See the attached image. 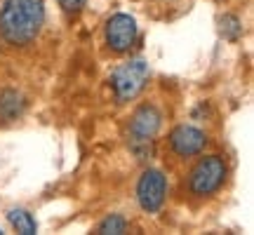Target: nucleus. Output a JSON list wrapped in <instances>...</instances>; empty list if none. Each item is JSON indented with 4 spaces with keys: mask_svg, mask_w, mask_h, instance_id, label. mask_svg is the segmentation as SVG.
Instances as JSON below:
<instances>
[{
    "mask_svg": "<svg viewBox=\"0 0 254 235\" xmlns=\"http://www.w3.org/2000/svg\"><path fill=\"white\" fill-rule=\"evenodd\" d=\"M127 231V219L120 217V214H111L99 224L97 233L99 235H120Z\"/></svg>",
    "mask_w": 254,
    "mask_h": 235,
    "instance_id": "obj_11",
    "label": "nucleus"
},
{
    "mask_svg": "<svg viewBox=\"0 0 254 235\" xmlns=\"http://www.w3.org/2000/svg\"><path fill=\"white\" fill-rule=\"evenodd\" d=\"M136 40V21L129 14H113L106 21V43L113 52H127Z\"/></svg>",
    "mask_w": 254,
    "mask_h": 235,
    "instance_id": "obj_5",
    "label": "nucleus"
},
{
    "mask_svg": "<svg viewBox=\"0 0 254 235\" xmlns=\"http://www.w3.org/2000/svg\"><path fill=\"white\" fill-rule=\"evenodd\" d=\"M165 193H167V179L160 170H146L136 183V200L144 212L153 214L163 207Z\"/></svg>",
    "mask_w": 254,
    "mask_h": 235,
    "instance_id": "obj_4",
    "label": "nucleus"
},
{
    "mask_svg": "<svg viewBox=\"0 0 254 235\" xmlns=\"http://www.w3.org/2000/svg\"><path fill=\"white\" fill-rule=\"evenodd\" d=\"M170 146L177 155L182 158H190V155L202 153V148L207 146V134L190 125H179L172 129L170 134Z\"/></svg>",
    "mask_w": 254,
    "mask_h": 235,
    "instance_id": "obj_7",
    "label": "nucleus"
},
{
    "mask_svg": "<svg viewBox=\"0 0 254 235\" xmlns=\"http://www.w3.org/2000/svg\"><path fill=\"white\" fill-rule=\"evenodd\" d=\"M87 0H59V5L64 7V12H80L85 7Z\"/></svg>",
    "mask_w": 254,
    "mask_h": 235,
    "instance_id": "obj_13",
    "label": "nucleus"
},
{
    "mask_svg": "<svg viewBox=\"0 0 254 235\" xmlns=\"http://www.w3.org/2000/svg\"><path fill=\"white\" fill-rule=\"evenodd\" d=\"M219 33L226 38V40H231V43L240 40V36H243V24H240V19H238L236 14H224V17L219 19Z\"/></svg>",
    "mask_w": 254,
    "mask_h": 235,
    "instance_id": "obj_10",
    "label": "nucleus"
},
{
    "mask_svg": "<svg viewBox=\"0 0 254 235\" xmlns=\"http://www.w3.org/2000/svg\"><path fill=\"white\" fill-rule=\"evenodd\" d=\"M26 111V99L17 90H0V120H17Z\"/></svg>",
    "mask_w": 254,
    "mask_h": 235,
    "instance_id": "obj_8",
    "label": "nucleus"
},
{
    "mask_svg": "<svg viewBox=\"0 0 254 235\" xmlns=\"http://www.w3.org/2000/svg\"><path fill=\"white\" fill-rule=\"evenodd\" d=\"M129 151L136 160H148L153 158V141H129Z\"/></svg>",
    "mask_w": 254,
    "mask_h": 235,
    "instance_id": "obj_12",
    "label": "nucleus"
},
{
    "mask_svg": "<svg viewBox=\"0 0 254 235\" xmlns=\"http://www.w3.org/2000/svg\"><path fill=\"white\" fill-rule=\"evenodd\" d=\"M0 233H2V231H0Z\"/></svg>",
    "mask_w": 254,
    "mask_h": 235,
    "instance_id": "obj_14",
    "label": "nucleus"
},
{
    "mask_svg": "<svg viewBox=\"0 0 254 235\" xmlns=\"http://www.w3.org/2000/svg\"><path fill=\"white\" fill-rule=\"evenodd\" d=\"M7 221L12 224V228L21 235H36L38 226H36V219L28 214L26 209H9L7 212Z\"/></svg>",
    "mask_w": 254,
    "mask_h": 235,
    "instance_id": "obj_9",
    "label": "nucleus"
},
{
    "mask_svg": "<svg viewBox=\"0 0 254 235\" xmlns=\"http://www.w3.org/2000/svg\"><path fill=\"white\" fill-rule=\"evenodd\" d=\"M45 24V0H5L0 9V36L9 45L33 43Z\"/></svg>",
    "mask_w": 254,
    "mask_h": 235,
    "instance_id": "obj_1",
    "label": "nucleus"
},
{
    "mask_svg": "<svg viewBox=\"0 0 254 235\" xmlns=\"http://www.w3.org/2000/svg\"><path fill=\"white\" fill-rule=\"evenodd\" d=\"M163 125V113L146 104L141 109H136V113L129 120V141H153V136L160 132Z\"/></svg>",
    "mask_w": 254,
    "mask_h": 235,
    "instance_id": "obj_6",
    "label": "nucleus"
},
{
    "mask_svg": "<svg viewBox=\"0 0 254 235\" xmlns=\"http://www.w3.org/2000/svg\"><path fill=\"white\" fill-rule=\"evenodd\" d=\"M224 179H226V163L219 155H207V158H200L198 165L190 170L189 188L193 195L207 198L221 188Z\"/></svg>",
    "mask_w": 254,
    "mask_h": 235,
    "instance_id": "obj_3",
    "label": "nucleus"
},
{
    "mask_svg": "<svg viewBox=\"0 0 254 235\" xmlns=\"http://www.w3.org/2000/svg\"><path fill=\"white\" fill-rule=\"evenodd\" d=\"M148 75H151V71H148V63L144 59H129L127 63L118 66L113 71V75H111V85H113V92H116V99L120 104L132 101L146 87Z\"/></svg>",
    "mask_w": 254,
    "mask_h": 235,
    "instance_id": "obj_2",
    "label": "nucleus"
}]
</instances>
